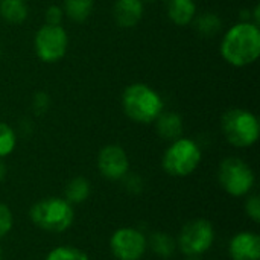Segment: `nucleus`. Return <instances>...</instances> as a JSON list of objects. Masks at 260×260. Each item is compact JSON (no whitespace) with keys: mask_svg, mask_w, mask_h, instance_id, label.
Listing matches in <instances>:
<instances>
[{"mask_svg":"<svg viewBox=\"0 0 260 260\" xmlns=\"http://www.w3.org/2000/svg\"><path fill=\"white\" fill-rule=\"evenodd\" d=\"M221 55L235 67L253 64L260 55L259 27L250 21L230 27L221 43Z\"/></svg>","mask_w":260,"mask_h":260,"instance_id":"nucleus-1","label":"nucleus"},{"mask_svg":"<svg viewBox=\"0 0 260 260\" xmlns=\"http://www.w3.org/2000/svg\"><path fill=\"white\" fill-rule=\"evenodd\" d=\"M125 114L139 123H151L163 113V101L160 94L146 84L129 85L122 96Z\"/></svg>","mask_w":260,"mask_h":260,"instance_id":"nucleus-2","label":"nucleus"},{"mask_svg":"<svg viewBox=\"0 0 260 260\" xmlns=\"http://www.w3.org/2000/svg\"><path fill=\"white\" fill-rule=\"evenodd\" d=\"M29 216L38 229L50 233H61L73 224L75 210L64 198H46L32 206Z\"/></svg>","mask_w":260,"mask_h":260,"instance_id":"nucleus-3","label":"nucleus"},{"mask_svg":"<svg viewBox=\"0 0 260 260\" xmlns=\"http://www.w3.org/2000/svg\"><path fill=\"white\" fill-rule=\"evenodd\" d=\"M221 128L229 143L236 148H248L259 139L257 117L242 108H232L224 113L221 119Z\"/></svg>","mask_w":260,"mask_h":260,"instance_id":"nucleus-4","label":"nucleus"},{"mask_svg":"<svg viewBox=\"0 0 260 260\" xmlns=\"http://www.w3.org/2000/svg\"><path fill=\"white\" fill-rule=\"evenodd\" d=\"M201 149L190 139H177L163 155V169L172 177H187L201 163Z\"/></svg>","mask_w":260,"mask_h":260,"instance_id":"nucleus-5","label":"nucleus"},{"mask_svg":"<svg viewBox=\"0 0 260 260\" xmlns=\"http://www.w3.org/2000/svg\"><path fill=\"white\" fill-rule=\"evenodd\" d=\"M218 181L229 195L245 197L254 186V172L244 160L229 157L219 165Z\"/></svg>","mask_w":260,"mask_h":260,"instance_id":"nucleus-6","label":"nucleus"},{"mask_svg":"<svg viewBox=\"0 0 260 260\" xmlns=\"http://www.w3.org/2000/svg\"><path fill=\"white\" fill-rule=\"evenodd\" d=\"M215 242V229L207 219H195L186 224L178 236L181 253L189 257H198L210 250Z\"/></svg>","mask_w":260,"mask_h":260,"instance_id":"nucleus-7","label":"nucleus"},{"mask_svg":"<svg viewBox=\"0 0 260 260\" xmlns=\"http://www.w3.org/2000/svg\"><path fill=\"white\" fill-rule=\"evenodd\" d=\"M67 32L59 24H44L35 35V52L44 62H55L61 59L67 52Z\"/></svg>","mask_w":260,"mask_h":260,"instance_id":"nucleus-8","label":"nucleus"},{"mask_svg":"<svg viewBox=\"0 0 260 260\" xmlns=\"http://www.w3.org/2000/svg\"><path fill=\"white\" fill-rule=\"evenodd\" d=\"M148 247L142 232L131 227L119 229L110 239V250L117 260H140Z\"/></svg>","mask_w":260,"mask_h":260,"instance_id":"nucleus-9","label":"nucleus"},{"mask_svg":"<svg viewBox=\"0 0 260 260\" xmlns=\"http://www.w3.org/2000/svg\"><path fill=\"white\" fill-rule=\"evenodd\" d=\"M98 169L107 180H122L129 169V160L125 149L117 145H108L101 149L98 155Z\"/></svg>","mask_w":260,"mask_h":260,"instance_id":"nucleus-10","label":"nucleus"},{"mask_svg":"<svg viewBox=\"0 0 260 260\" xmlns=\"http://www.w3.org/2000/svg\"><path fill=\"white\" fill-rule=\"evenodd\" d=\"M232 260H259L260 238L253 232H241L235 235L229 245Z\"/></svg>","mask_w":260,"mask_h":260,"instance_id":"nucleus-11","label":"nucleus"},{"mask_svg":"<svg viewBox=\"0 0 260 260\" xmlns=\"http://www.w3.org/2000/svg\"><path fill=\"white\" fill-rule=\"evenodd\" d=\"M143 15L142 0H117L113 8V17L120 27H134Z\"/></svg>","mask_w":260,"mask_h":260,"instance_id":"nucleus-12","label":"nucleus"},{"mask_svg":"<svg viewBox=\"0 0 260 260\" xmlns=\"http://www.w3.org/2000/svg\"><path fill=\"white\" fill-rule=\"evenodd\" d=\"M165 5L168 17L178 26L189 24L197 12V5L193 0H165Z\"/></svg>","mask_w":260,"mask_h":260,"instance_id":"nucleus-13","label":"nucleus"},{"mask_svg":"<svg viewBox=\"0 0 260 260\" xmlns=\"http://www.w3.org/2000/svg\"><path fill=\"white\" fill-rule=\"evenodd\" d=\"M157 133L166 140H177L183 133V120L175 113H161L157 119Z\"/></svg>","mask_w":260,"mask_h":260,"instance_id":"nucleus-14","label":"nucleus"},{"mask_svg":"<svg viewBox=\"0 0 260 260\" xmlns=\"http://www.w3.org/2000/svg\"><path fill=\"white\" fill-rule=\"evenodd\" d=\"M0 15L12 24H20L27 17V5L24 0H0Z\"/></svg>","mask_w":260,"mask_h":260,"instance_id":"nucleus-15","label":"nucleus"},{"mask_svg":"<svg viewBox=\"0 0 260 260\" xmlns=\"http://www.w3.org/2000/svg\"><path fill=\"white\" fill-rule=\"evenodd\" d=\"M91 192L90 183L84 177H76L73 178L67 186H66V201H69L72 206L73 204H82Z\"/></svg>","mask_w":260,"mask_h":260,"instance_id":"nucleus-16","label":"nucleus"},{"mask_svg":"<svg viewBox=\"0 0 260 260\" xmlns=\"http://www.w3.org/2000/svg\"><path fill=\"white\" fill-rule=\"evenodd\" d=\"M62 11L73 21H84L93 11V0H64Z\"/></svg>","mask_w":260,"mask_h":260,"instance_id":"nucleus-17","label":"nucleus"},{"mask_svg":"<svg viewBox=\"0 0 260 260\" xmlns=\"http://www.w3.org/2000/svg\"><path fill=\"white\" fill-rule=\"evenodd\" d=\"M151 248L152 251L160 256V257H171L175 251V241L172 239L171 235L163 233V232H157L151 236L149 239Z\"/></svg>","mask_w":260,"mask_h":260,"instance_id":"nucleus-18","label":"nucleus"},{"mask_svg":"<svg viewBox=\"0 0 260 260\" xmlns=\"http://www.w3.org/2000/svg\"><path fill=\"white\" fill-rule=\"evenodd\" d=\"M195 29L200 34H203L204 37L215 35L221 29V20H219V17L216 14H212V12L201 14L195 20Z\"/></svg>","mask_w":260,"mask_h":260,"instance_id":"nucleus-19","label":"nucleus"},{"mask_svg":"<svg viewBox=\"0 0 260 260\" xmlns=\"http://www.w3.org/2000/svg\"><path fill=\"white\" fill-rule=\"evenodd\" d=\"M44 260H90V257L79 248L62 245L50 250Z\"/></svg>","mask_w":260,"mask_h":260,"instance_id":"nucleus-20","label":"nucleus"},{"mask_svg":"<svg viewBox=\"0 0 260 260\" xmlns=\"http://www.w3.org/2000/svg\"><path fill=\"white\" fill-rule=\"evenodd\" d=\"M17 145V136L14 133V129L6 125V123H0V158L8 157Z\"/></svg>","mask_w":260,"mask_h":260,"instance_id":"nucleus-21","label":"nucleus"},{"mask_svg":"<svg viewBox=\"0 0 260 260\" xmlns=\"http://www.w3.org/2000/svg\"><path fill=\"white\" fill-rule=\"evenodd\" d=\"M12 229V213L8 206L0 203V239L5 238Z\"/></svg>","mask_w":260,"mask_h":260,"instance_id":"nucleus-22","label":"nucleus"},{"mask_svg":"<svg viewBox=\"0 0 260 260\" xmlns=\"http://www.w3.org/2000/svg\"><path fill=\"white\" fill-rule=\"evenodd\" d=\"M245 212L247 215L254 221L259 222L260 221V198L257 195H251L247 198L245 201Z\"/></svg>","mask_w":260,"mask_h":260,"instance_id":"nucleus-23","label":"nucleus"},{"mask_svg":"<svg viewBox=\"0 0 260 260\" xmlns=\"http://www.w3.org/2000/svg\"><path fill=\"white\" fill-rule=\"evenodd\" d=\"M62 15H64V11L59 6H55V5L49 6L46 11V21H47V24L58 26L62 21Z\"/></svg>","mask_w":260,"mask_h":260,"instance_id":"nucleus-24","label":"nucleus"},{"mask_svg":"<svg viewBox=\"0 0 260 260\" xmlns=\"http://www.w3.org/2000/svg\"><path fill=\"white\" fill-rule=\"evenodd\" d=\"M49 105V98L44 94V93H37L35 98H34V108L37 113H41L47 108Z\"/></svg>","mask_w":260,"mask_h":260,"instance_id":"nucleus-25","label":"nucleus"},{"mask_svg":"<svg viewBox=\"0 0 260 260\" xmlns=\"http://www.w3.org/2000/svg\"><path fill=\"white\" fill-rule=\"evenodd\" d=\"M5 177H6V166H5V163L2 161V158H0V181H3Z\"/></svg>","mask_w":260,"mask_h":260,"instance_id":"nucleus-26","label":"nucleus"},{"mask_svg":"<svg viewBox=\"0 0 260 260\" xmlns=\"http://www.w3.org/2000/svg\"><path fill=\"white\" fill-rule=\"evenodd\" d=\"M0 260H3V253H2V248H0Z\"/></svg>","mask_w":260,"mask_h":260,"instance_id":"nucleus-27","label":"nucleus"},{"mask_svg":"<svg viewBox=\"0 0 260 260\" xmlns=\"http://www.w3.org/2000/svg\"><path fill=\"white\" fill-rule=\"evenodd\" d=\"M186 260H200L198 257H189V259H186Z\"/></svg>","mask_w":260,"mask_h":260,"instance_id":"nucleus-28","label":"nucleus"},{"mask_svg":"<svg viewBox=\"0 0 260 260\" xmlns=\"http://www.w3.org/2000/svg\"><path fill=\"white\" fill-rule=\"evenodd\" d=\"M142 2H155V0H142Z\"/></svg>","mask_w":260,"mask_h":260,"instance_id":"nucleus-29","label":"nucleus"}]
</instances>
